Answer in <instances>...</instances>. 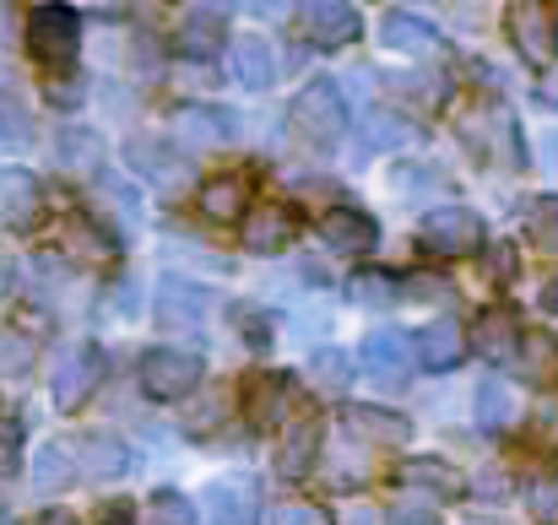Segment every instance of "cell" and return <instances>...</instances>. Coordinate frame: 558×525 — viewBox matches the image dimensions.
<instances>
[{
  "mask_svg": "<svg viewBox=\"0 0 558 525\" xmlns=\"http://www.w3.org/2000/svg\"><path fill=\"white\" fill-rule=\"evenodd\" d=\"M136 379H142V395L147 401H185V395H195V384H201V357L180 347H153V352H142Z\"/></svg>",
  "mask_w": 558,
  "mask_h": 525,
  "instance_id": "obj_1",
  "label": "cell"
},
{
  "mask_svg": "<svg viewBox=\"0 0 558 525\" xmlns=\"http://www.w3.org/2000/svg\"><path fill=\"white\" fill-rule=\"evenodd\" d=\"M348 98H342V87L337 82H310L299 98H293V120H299V131L310 136V142H320V147H331V142H342L348 136Z\"/></svg>",
  "mask_w": 558,
  "mask_h": 525,
  "instance_id": "obj_2",
  "label": "cell"
},
{
  "mask_svg": "<svg viewBox=\"0 0 558 525\" xmlns=\"http://www.w3.org/2000/svg\"><path fill=\"white\" fill-rule=\"evenodd\" d=\"M104 384V352L93 342H76L54 357V374H49V390H54V406L60 412H76L93 390Z\"/></svg>",
  "mask_w": 558,
  "mask_h": 525,
  "instance_id": "obj_3",
  "label": "cell"
},
{
  "mask_svg": "<svg viewBox=\"0 0 558 525\" xmlns=\"http://www.w3.org/2000/svg\"><path fill=\"white\" fill-rule=\"evenodd\" d=\"M27 49H33V60H44V65H71L76 49H82V22H76L65 5H38V11L27 16Z\"/></svg>",
  "mask_w": 558,
  "mask_h": 525,
  "instance_id": "obj_4",
  "label": "cell"
},
{
  "mask_svg": "<svg viewBox=\"0 0 558 525\" xmlns=\"http://www.w3.org/2000/svg\"><path fill=\"white\" fill-rule=\"evenodd\" d=\"M417 244L439 255H472L483 249V217L472 206H439L417 222Z\"/></svg>",
  "mask_w": 558,
  "mask_h": 525,
  "instance_id": "obj_5",
  "label": "cell"
},
{
  "mask_svg": "<svg viewBox=\"0 0 558 525\" xmlns=\"http://www.w3.org/2000/svg\"><path fill=\"white\" fill-rule=\"evenodd\" d=\"M174 136L185 147L211 152V147H222V142L239 136V120H233V109H217V103H180L174 109Z\"/></svg>",
  "mask_w": 558,
  "mask_h": 525,
  "instance_id": "obj_6",
  "label": "cell"
},
{
  "mask_svg": "<svg viewBox=\"0 0 558 525\" xmlns=\"http://www.w3.org/2000/svg\"><path fill=\"white\" fill-rule=\"evenodd\" d=\"M125 163H131L142 179H153L158 190H185L190 184V163L169 147V142H158V136H131Z\"/></svg>",
  "mask_w": 558,
  "mask_h": 525,
  "instance_id": "obj_7",
  "label": "cell"
},
{
  "mask_svg": "<svg viewBox=\"0 0 558 525\" xmlns=\"http://www.w3.org/2000/svg\"><path fill=\"white\" fill-rule=\"evenodd\" d=\"M299 22H304L310 44H320V49H342V44H353L364 33L359 5H342V0H315V5L299 11Z\"/></svg>",
  "mask_w": 558,
  "mask_h": 525,
  "instance_id": "obj_8",
  "label": "cell"
},
{
  "mask_svg": "<svg viewBox=\"0 0 558 525\" xmlns=\"http://www.w3.org/2000/svg\"><path fill=\"white\" fill-rule=\"evenodd\" d=\"M293 239H299V217L282 200H266L244 217V249L250 255H282Z\"/></svg>",
  "mask_w": 558,
  "mask_h": 525,
  "instance_id": "obj_9",
  "label": "cell"
},
{
  "mask_svg": "<svg viewBox=\"0 0 558 525\" xmlns=\"http://www.w3.org/2000/svg\"><path fill=\"white\" fill-rule=\"evenodd\" d=\"M510 38L515 49L526 54V65H554L558 54V33H554V16L543 5H510Z\"/></svg>",
  "mask_w": 558,
  "mask_h": 525,
  "instance_id": "obj_10",
  "label": "cell"
},
{
  "mask_svg": "<svg viewBox=\"0 0 558 525\" xmlns=\"http://www.w3.org/2000/svg\"><path fill=\"white\" fill-rule=\"evenodd\" d=\"M206 309H211V293L201 288V282H190V277H163V288H158V320L174 331H201V320H206Z\"/></svg>",
  "mask_w": 558,
  "mask_h": 525,
  "instance_id": "obj_11",
  "label": "cell"
},
{
  "mask_svg": "<svg viewBox=\"0 0 558 525\" xmlns=\"http://www.w3.org/2000/svg\"><path fill=\"white\" fill-rule=\"evenodd\" d=\"M359 368L369 374L374 384L401 390L407 384V368H412V352H407V342L396 331H374L369 342H364V352H359Z\"/></svg>",
  "mask_w": 558,
  "mask_h": 525,
  "instance_id": "obj_12",
  "label": "cell"
},
{
  "mask_svg": "<svg viewBox=\"0 0 558 525\" xmlns=\"http://www.w3.org/2000/svg\"><path fill=\"white\" fill-rule=\"evenodd\" d=\"M320 239H326L331 249L369 255L374 244H379V222H374L369 211H359V206H331V211L320 217Z\"/></svg>",
  "mask_w": 558,
  "mask_h": 525,
  "instance_id": "obj_13",
  "label": "cell"
},
{
  "mask_svg": "<svg viewBox=\"0 0 558 525\" xmlns=\"http://www.w3.org/2000/svg\"><path fill=\"white\" fill-rule=\"evenodd\" d=\"M288 401H293L288 374H250L244 379V417L255 428H277L288 417Z\"/></svg>",
  "mask_w": 558,
  "mask_h": 525,
  "instance_id": "obj_14",
  "label": "cell"
},
{
  "mask_svg": "<svg viewBox=\"0 0 558 525\" xmlns=\"http://www.w3.org/2000/svg\"><path fill=\"white\" fill-rule=\"evenodd\" d=\"M396 483L412 488V493H428V499H439V504H456V499L466 493V477H461L450 461H434V455L407 461V466L396 472Z\"/></svg>",
  "mask_w": 558,
  "mask_h": 525,
  "instance_id": "obj_15",
  "label": "cell"
},
{
  "mask_svg": "<svg viewBox=\"0 0 558 525\" xmlns=\"http://www.w3.org/2000/svg\"><path fill=\"white\" fill-rule=\"evenodd\" d=\"M412 352L428 374H450L461 357H466V331L456 320H428L417 337H412Z\"/></svg>",
  "mask_w": 558,
  "mask_h": 525,
  "instance_id": "obj_16",
  "label": "cell"
},
{
  "mask_svg": "<svg viewBox=\"0 0 558 525\" xmlns=\"http://www.w3.org/2000/svg\"><path fill=\"white\" fill-rule=\"evenodd\" d=\"M0 217L11 228H33L44 217V184L27 169H0Z\"/></svg>",
  "mask_w": 558,
  "mask_h": 525,
  "instance_id": "obj_17",
  "label": "cell"
},
{
  "mask_svg": "<svg viewBox=\"0 0 558 525\" xmlns=\"http://www.w3.org/2000/svg\"><path fill=\"white\" fill-rule=\"evenodd\" d=\"M222 27H228V16L217 5H185L180 11V54L211 60L222 49Z\"/></svg>",
  "mask_w": 558,
  "mask_h": 525,
  "instance_id": "obj_18",
  "label": "cell"
},
{
  "mask_svg": "<svg viewBox=\"0 0 558 525\" xmlns=\"http://www.w3.org/2000/svg\"><path fill=\"white\" fill-rule=\"evenodd\" d=\"M521 342H526V331H521V320L510 309H483L477 315V347H483L488 363H515Z\"/></svg>",
  "mask_w": 558,
  "mask_h": 525,
  "instance_id": "obj_19",
  "label": "cell"
},
{
  "mask_svg": "<svg viewBox=\"0 0 558 525\" xmlns=\"http://www.w3.org/2000/svg\"><path fill=\"white\" fill-rule=\"evenodd\" d=\"M233 71H239V82H244V87H255V93H266V87L282 76V65H277V49H271L260 33H244V38H233Z\"/></svg>",
  "mask_w": 558,
  "mask_h": 525,
  "instance_id": "obj_20",
  "label": "cell"
},
{
  "mask_svg": "<svg viewBox=\"0 0 558 525\" xmlns=\"http://www.w3.org/2000/svg\"><path fill=\"white\" fill-rule=\"evenodd\" d=\"M348 434H359V439H369V444H385V450H396V444H407L412 439V423L407 417H396V412H385V406H348Z\"/></svg>",
  "mask_w": 558,
  "mask_h": 525,
  "instance_id": "obj_21",
  "label": "cell"
},
{
  "mask_svg": "<svg viewBox=\"0 0 558 525\" xmlns=\"http://www.w3.org/2000/svg\"><path fill=\"white\" fill-rule=\"evenodd\" d=\"M379 44L385 49H396V54H428L434 44H439V33L423 22V16H412V11H385L379 16Z\"/></svg>",
  "mask_w": 558,
  "mask_h": 525,
  "instance_id": "obj_22",
  "label": "cell"
},
{
  "mask_svg": "<svg viewBox=\"0 0 558 525\" xmlns=\"http://www.w3.org/2000/svg\"><path fill=\"white\" fill-rule=\"evenodd\" d=\"M315 455H320V417H293L288 434L277 439V466L288 477H304L315 466Z\"/></svg>",
  "mask_w": 558,
  "mask_h": 525,
  "instance_id": "obj_23",
  "label": "cell"
},
{
  "mask_svg": "<svg viewBox=\"0 0 558 525\" xmlns=\"http://www.w3.org/2000/svg\"><path fill=\"white\" fill-rule=\"evenodd\" d=\"M201 499H206V525H260L255 493L244 483H211Z\"/></svg>",
  "mask_w": 558,
  "mask_h": 525,
  "instance_id": "obj_24",
  "label": "cell"
},
{
  "mask_svg": "<svg viewBox=\"0 0 558 525\" xmlns=\"http://www.w3.org/2000/svg\"><path fill=\"white\" fill-rule=\"evenodd\" d=\"M82 472L87 477H98V483H114V477H125L131 472V450H125V439H114V434H87L82 439Z\"/></svg>",
  "mask_w": 558,
  "mask_h": 525,
  "instance_id": "obj_25",
  "label": "cell"
},
{
  "mask_svg": "<svg viewBox=\"0 0 558 525\" xmlns=\"http://www.w3.org/2000/svg\"><path fill=\"white\" fill-rule=\"evenodd\" d=\"M244 200H250V184L239 174H222V179H206L201 184V217H211V222H239L244 217Z\"/></svg>",
  "mask_w": 558,
  "mask_h": 525,
  "instance_id": "obj_26",
  "label": "cell"
},
{
  "mask_svg": "<svg viewBox=\"0 0 558 525\" xmlns=\"http://www.w3.org/2000/svg\"><path fill=\"white\" fill-rule=\"evenodd\" d=\"M342 293H348V304H359V309H396V304H401V282H396L390 271H353Z\"/></svg>",
  "mask_w": 558,
  "mask_h": 525,
  "instance_id": "obj_27",
  "label": "cell"
},
{
  "mask_svg": "<svg viewBox=\"0 0 558 525\" xmlns=\"http://www.w3.org/2000/svg\"><path fill=\"white\" fill-rule=\"evenodd\" d=\"M310 384L315 390H326V395H342V390H353V357L342 347H320V352H310Z\"/></svg>",
  "mask_w": 558,
  "mask_h": 525,
  "instance_id": "obj_28",
  "label": "cell"
},
{
  "mask_svg": "<svg viewBox=\"0 0 558 525\" xmlns=\"http://www.w3.org/2000/svg\"><path fill=\"white\" fill-rule=\"evenodd\" d=\"M515 363H521V374H526L532 384H554L558 379V337H548V331H526Z\"/></svg>",
  "mask_w": 558,
  "mask_h": 525,
  "instance_id": "obj_29",
  "label": "cell"
},
{
  "mask_svg": "<svg viewBox=\"0 0 558 525\" xmlns=\"http://www.w3.org/2000/svg\"><path fill=\"white\" fill-rule=\"evenodd\" d=\"M82 477V466H71V444H44L38 450V466H33V483L44 488V493H60V488H71Z\"/></svg>",
  "mask_w": 558,
  "mask_h": 525,
  "instance_id": "obj_30",
  "label": "cell"
},
{
  "mask_svg": "<svg viewBox=\"0 0 558 525\" xmlns=\"http://www.w3.org/2000/svg\"><path fill=\"white\" fill-rule=\"evenodd\" d=\"M98 158H104V136L98 131H87V125L60 131V163L65 169H98Z\"/></svg>",
  "mask_w": 558,
  "mask_h": 525,
  "instance_id": "obj_31",
  "label": "cell"
},
{
  "mask_svg": "<svg viewBox=\"0 0 558 525\" xmlns=\"http://www.w3.org/2000/svg\"><path fill=\"white\" fill-rule=\"evenodd\" d=\"M510 417H515L510 384H505V379H483V384H477V423H483V428H505Z\"/></svg>",
  "mask_w": 558,
  "mask_h": 525,
  "instance_id": "obj_32",
  "label": "cell"
},
{
  "mask_svg": "<svg viewBox=\"0 0 558 525\" xmlns=\"http://www.w3.org/2000/svg\"><path fill=\"white\" fill-rule=\"evenodd\" d=\"M147 525H201V510L190 504L185 493L163 488V493H153V504H147Z\"/></svg>",
  "mask_w": 558,
  "mask_h": 525,
  "instance_id": "obj_33",
  "label": "cell"
},
{
  "mask_svg": "<svg viewBox=\"0 0 558 525\" xmlns=\"http://www.w3.org/2000/svg\"><path fill=\"white\" fill-rule=\"evenodd\" d=\"M33 368V342L16 326H0V379H22Z\"/></svg>",
  "mask_w": 558,
  "mask_h": 525,
  "instance_id": "obj_34",
  "label": "cell"
},
{
  "mask_svg": "<svg viewBox=\"0 0 558 525\" xmlns=\"http://www.w3.org/2000/svg\"><path fill=\"white\" fill-rule=\"evenodd\" d=\"M27 142H33V120H27V109L0 98V158H5V152H22Z\"/></svg>",
  "mask_w": 558,
  "mask_h": 525,
  "instance_id": "obj_35",
  "label": "cell"
},
{
  "mask_svg": "<svg viewBox=\"0 0 558 525\" xmlns=\"http://www.w3.org/2000/svg\"><path fill=\"white\" fill-rule=\"evenodd\" d=\"M233 326H239V337H244V347H255V352H266L271 347V315H260L255 304H233Z\"/></svg>",
  "mask_w": 558,
  "mask_h": 525,
  "instance_id": "obj_36",
  "label": "cell"
},
{
  "mask_svg": "<svg viewBox=\"0 0 558 525\" xmlns=\"http://www.w3.org/2000/svg\"><path fill=\"white\" fill-rule=\"evenodd\" d=\"M266 525H337V521H331V510H326V504L288 499V504H277V510H271V521Z\"/></svg>",
  "mask_w": 558,
  "mask_h": 525,
  "instance_id": "obj_37",
  "label": "cell"
},
{
  "mask_svg": "<svg viewBox=\"0 0 558 525\" xmlns=\"http://www.w3.org/2000/svg\"><path fill=\"white\" fill-rule=\"evenodd\" d=\"M532 239L558 255V195H543V200L532 206Z\"/></svg>",
  "mask_w": 558,
  "mask_h": 525,
  "instance_id": "obj_38",
  "label": "cell"
},
{
  "mask_svg": "<svg viewBox=\"0 0 558 525\" xmlns=\"http://www.w3.org/2000/svg\"><path fill=\"white\" fill-rule=\"evenodd\" d=\"M526 504L537 521H558V477H532L526 483Z\"/></svg>",
  "mask_w": 558,
  "mask_h": 525,
  "instance_id": "obj_39",
  "label": "cell"
},
{
  "mask_svg": "<svg viewBox=\"0 0 558 525\" xmlns=\"http://www.w3.org/2000/svg\"><path fill=\"white\" fill-rule=\"evenodd\" d=\"M22 466V417H0V477Z\"/></svg>",
  "mask_w": 558,
  "mask_h": 525,
  "instance_id": "obj_40",
  "label": "cell"
},
{
  "mask_svg": "<svg viewBox=\"0 0 558 525\" xmlns=\"http://www.w3.org/2000/svg\"><path fill=\"white\" fill-rule=\"evenodd\" d=\"M364 120H369V131H374V142H379V147H396V142H407V136H412L401 120H385V114H364Z\"/></svg>",
  "mask_w": 558,
  "mask_h": 525,
  "instance_id": "obj_41",
  "label": "cell"
},
{
  "mask_svg": "<svg viewBox=\"0 0 558 525\" xmlns=\"http://www.w3.org/2000/svg\"><path fill=\"white\" fill-rule=\"evenodd\" d=\"M488 277L494 282H510L515 277V244H494L488 249Z\"/></svg>",
  "mask_w": 558,
  "mask_h": 525,
  "instance_id": "obj_42",
  "label": "cell"
},
{
  "mask_svg": "<svg viewBox=\"0 0 558 525\" xmlns=\"http://www.w3.org/2000/svg\"><path fill=\"white\" fill-rule=\"evenodd\" d=\"M407 288H412V298H423V304H445V298H450V282H445V277H412Z\"/></svg>",
  "mask_w": 558,
  "mask_h": 525,
  "instance_id": "obj_43",
  "label": "cell"
},
{
  "mask_svg": "<svg viewBox=\"0 0 558 525\" xmlns=\"http://www.w3.org/2000/svg\"><path fill=\"white\" fill-rule=\"evenodd\" d=\"M49 103L76 109V103H82V82H49Z\"/></svg>",
  "mask_w": 558,
  "mask_h": 525,
  "instance_id": "obj_44",
  "label": "cell"
},
{
  "mask_svg": "<svg viewBox=\"0 0 558 525\" xmlns=\"http://www.w3.org/2000/svg\"><path fill=\"white\" fill-rule=\"evenodd\" d=\"M390 525H439L434 510H390Z\"/></svg>",
  "mask_w": 558,
  "mask_h": 525,
  "instance_id": "obj_45",
  "label": "cell"
},
{
  "mask_svg": "<svg viewBox=\"0 0 558 525\" xmlns=\"http://www.w3.org/2000/svg\"><path fill=\"white\" fill-rule=\"evenodd\" d=\"M131 288H136V282H120V293H114V309H120V315H136V304H142Z\"/></svg>",
  "mask_w": 558,
  "mask_h": 525,
  "instance_id": "obj_46",
  "label": "cell"
},
{
  "mask_svg": "<svg viewBox=\"0 0 558 525\" xmlns=\"http://www.w3.org/2000/svg\"><path fill=\"white\" fill-rule=\"evenodd\" d=\"M16 288V260H11V249H0V293H11Z\"/></svg>",
  "mask_w": 558,
  "mask_h": 525,
  "instance_id": "obj_47",
  "label": "cell"
},
{
  "mask_svg": "<svg viewBox=\"0 0 558 525\" xmlns=\"http://www.w3.org/2000/svg\"><path fill=\"white\" fill-rule=\"evenodd\" d=\"M98 525H136V515H131L125 504H109V510L98 515Z\"/></svg>",
  "mask_w": 558,
  "mask_h": 525,
  "instance_id": "obj_48",
  "label": "cell"
},
{
  "mask_svg": "<svg viewBox=\"0 0 558 525\" xmlns=\"http://www.w3.org/2000/svg\"><path fill=\"white\" fill-rule=\"evenodd\" d=\"M537 304H543L548 315H558V271H554V277H548V282H543V293H537Z\"/></svg>",
  "mask_w": 558,
  "mask_h": 525,
  "instance_id": "obj_49",
  "label": "cell"
},
{
  "mask_svg": "<svg viewBox=\"0 0 558 525\" xmlns=\"http://www.w3.org/2000/svg\"><path fill=\"white\" fill-rule=\"evenodd\" d=\"M5 93H16V71H11V65H0V98H5Z\"/></svg>",
  "mask_w": 558,
  "mask_h": 525,
  "instance_id": "obj_50",
  "label": "cell"
},
{
  "mask_svg": "<svg viewBox=\"0 0 558 525\" xmlns=\"http://www.w3.org/2000/svg\"><path fill=\"white\" fill-rule=\"evenodd\" d=\"M38 525H82V521H71L65 510H49V515H44V521H38Z\"/></svg>",
  "mask_w": 558,
  "mask_h": 525,
  "instance_id": "obj_51",
  "label": "cell"
},
{
  "mask_svg": "<svg viewBox=\"0 0 558 525\" xmlns=\"http://www.w3.org/2000/svg\"><path fill=\"white\" fill-rule=\"evenodd\" d=\"M477 525H499V521H477Z\"/></svg>",
  "mask_w": 558,
  "mask_h": 525,
  "instance_id": "obj_52",
  "label": "cell"
},
{
  "mask_svg": "<svg viewBox=\"0 0 558 525\" xmlns=\"http://www.w3.org/2000/svg\"><path fill=\"white\" fill-rule=\"evenodd\" d=\"M0 525H5V521H0Z\"/></svg>",
  "mask_w": 558,
  "mask_h": 525,
  "instance_id": "obj_53",
  "label": "cell"
}]
</instances>
